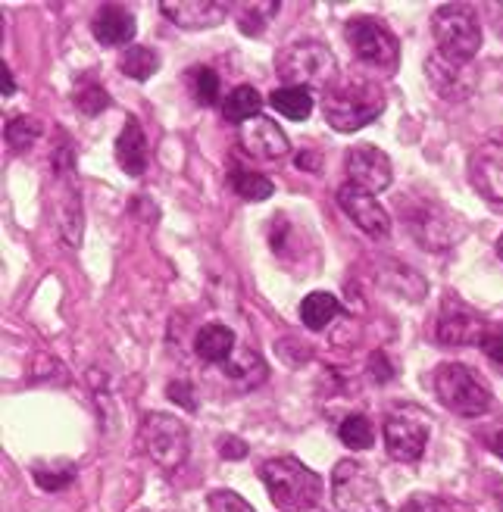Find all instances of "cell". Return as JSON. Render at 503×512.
Segmentation results:
<instances>
[{
	"label": "cell",
	"mask_w": 503,
	"mask_h": 512,
	"mask_svg": "<svg viewBox=\"0 0 503 512\" xmlns=\"http://www.w3.org/2000/svg\"><path fill=\"white\" fill-rule=\"evenodd\" d=\"M269 500L282 512H310L322 500V478L294 456H279L260 466Z\"/></svg>",
	"instance_id": "6da1fadb"
},
{
	"label": "cell",
	"mask_w": 503,
	"mask_h": 512,
	"mask_svg": "<svg viewBox=\"0 0 503 512\" xmlns=\"http://www.w3.org/2000/svg\"><path fill=\"white\" fill-rule=\"evenodd\" d=\"M275 72L291 88L304 91H332L338 79V63L329 44L322 41H297L279 50L275 57Z\"/></svg>",
	"instance_id": "7a4b0ae2"
},
{
	"label": "cell",
	"mask_w": 503,
	"mask_h": 512,
	"mask_svg": "<svg viewBox=\"0 0 503 512\" xmlns=\"http://www.w3.org/2000/svg\"><path fill=\"white\" fill-rule=\"evenodd\" d=\"M385 110V94L372 82H347L325 91L322 113L335 132H360Z\"/></svg>",
	"instance_id": "3957f363"
},
{
	"label": "cell",
	"mask_w": 503,
	"mask_h": 512,
	"mask_svg": "<svg viewBox=\"0 0 503 512\" xmlns=\"http://www.w3.org/2000/svg\"><path fill=\"white\" fill-rule=\"evenodd\" d=\"M432 35L438 54L454 63H472L482 47V25L472 7L466 4H444L432 16Z\"/></svg>",
	"instance_id": "277c9868"
},
{
	"label": "cell",
	"mask_w": 503,
	"mask_h": 512,
	"mask_svg": "<svg viewBox=\"0 0 503 512\" xmlns=\"http://www.w3.org/2000/svg\"><path fill=\"white\" fill-rule=\"evenodd\" d=\"M435 394L438 400L463 419L485 416L491 406V391L485 381L466 369L463 363H444L435 375Z\"/></svg>",
	"instance_id": "5b68a950"
},
{
	"label": "cell",
	"mask_w": 503,
	"mask_h": 512,
	"mask_svg": "<svg viewBox=\"0 0 503 512\" xmlns=\"http://www.w3.org/2000/svg\"><path fill=\"white\" fill-rule=\"evenodd\" d=\"M332 497L341 512H388V500L379 478L363 463L341 459L332 472Z\"/></svg>",
	"instance_id": "8992f818"
},
{
	"label": "cell",
	"mask_w": 503,
	"mask_h": 512,
	"mask_svg": "<svg viewBox=\"0 0 503 512\" xmlns=\"http://www.w3.org/2000/svg\"><path fill=\"white\" fill-rule=\"evenodd\" d=\"M138 438H141L144 453L154 459L160 469H166V472L179 469L188 459V450H191L188 425L182 419L169 416V413H150L141 422Z\"/></svg>",
	"instance_id": "52a82bcc"
},
{
	"label": "cell",
	"mask_w": 503,
	"mask_h": 512,
	"mask_svg": "<svg viewBox=\"0 0 503 512\" xmlns=\"http://www.w3.org/2000/svg\"><path fill=\"white\" fill-rule=\"evenodd\" d=\"M344 35L350 50L357 54L360 63L375 66L382 72H394L397 60H400V44L394 38V32L382 19H372V16H357L344 25Z\"/></svg>",
	"instance_id": "ba28073f"
},
{
	"label": "cell",
	"mask_w": 503,
	"mask_h": 512,
	"mask_svg": "<svg viewBox=\"0 0 503 512\" xmlns=\"http://www.w3.org/2000/svg\"><path fill=\"white\" fill-rule=\"evenodd\" d=\"M385 447L400 463H416L422 459L425 447L432 438V422L422 416L416 406H400L385 419Z\"/></svg>",
	"instance_id": "9c48e42d"
},
{
	"label": "cell",
	"mask_w": 503,
	"mask_h": 512,
	"mask_svg": "<svg viewBox=\"0 0 503 512\" xmlns=\"http://www.w3.org/2000/svg\"><path fill=\"white\" fill-rule=\"evenodd\" d=\"M491 325L466 306L457 297H447L438 316V341L447 347H463V344H479Z\"/></svg>",
	"instance_id": "30bf717a"
},
{
	"label": "cell",
	"mask_w": 503,
	"mask_h": 512,
	"mask_svg": "<svg viewBox=\"0 0 503 512\" xmlns=\"http://www.w3.org/2000/svg\"><path fill=\"white\" fill-rule=\"evenodd\" d=\"M338 203H341V210L354 219V225L363 228L369 238H388L391 235V216L382 203L375 200V194L357 188L354 182H347L338 188Z\"/></svg>",
	"instance_id": "8fae6325"
},
{
	"label": "cell",
	"mask_w": 503,
	"mask_h": 512,
	"mask_svg": "<svg viewBox=\"0 0 503 512\" xmlns=\"http://www.w3.org/2000/svg\"><path fill=\"white\" fill-rule=\"evenodd\" d=\"M469 182L485 200L503 203V138H488L469 157Z\"/></svg>",
	"instance_id": "7c38bea8"
},
{
	"label": "cell",
	"mask_w": 503,
	"mask_h": 512,
	"mask_svg": "<svg viewBox=\"0 0 503 512\" xmlns=\"http://www.w3.org/2000/svg\"><path fill=\"white\" fill-rule=\"evenodd\" d=\"M347 175L350 182H354L357 188L369 191V194H382L388 185H391V160L388 153L372 147V144H360L354 150H347Z\"/></svg>",
	"instance_id": "4fadbf2b"
},
{
	"label": "cell",
	"mask_w": 503,
	"mask_h": 512,
	"mask_svg": "<svg viewBox=\"0 0 503 512\" xmlns=\"http://www.w3.org/2000/svg\"><path fill=\"white\" fill-rule=\"evenodd\" d=\"M425 75H429L435 94L444 100H466L475 91V82H479V69L472 63H454L441 54H432L425 60Z\"/></svg>",
	"instance_id": "5bb4252c"
},
{
	"label": "cell",
	"mask_w": 503,
	"mask_h": 512,
	"mask_svg": "<svg viewBox=\"0 0 503 512\" xmlns=\"http://www.w3.org/2000/svg\"><path fill=\"white\" fill-rule=\"evenodd\" d=\"M238 141H241L244 153H250L254 160H282L291 150L288 135L279 128V122H272L269 116H257L247 125H241Z\"/></svg>",
	"instance_id": "9a60e30c"
},
{
	"label": "cell",
	"mask_w": 503,
	"mask_h": 512,
	"mask_svg": "<svg viewBox=\"0 0 503 512\" xmlns=\"http://www.w3.org/2000/svg\"><path fill=\"white\" fill-rule=\"evenodd\" d=\"M160 10L166 13L169 22L191 32L213 29V25H222L225 16H229V7L213 4V0H163Z\"/></svg>",
	"instance_id": "2e32d148"
},
{
	"label": "cell",
	"mask_w": 503,
	"mask_h": 512,
	"mask_svg": "<svg viewBox=\"0 0 503 512\" xmlns=\"http://www.w3.org/2000/svg\"><path fill=\"white\" fill-rule=\"evenodd\" d=\"M135 29H138L135 13L129 7H122V4H104L91 19V32L104 47L129 44L135 38Z\"/></svg>",
	"instance_id": "e0dca14e"
},
{
	"label": "cell",
	"mask_w": 503,
	"mask_h": 512,
	"mask_svg": "<svg viewBox=\"0 0 503 512\" xmlns=\"http://www.w3.org/2000/svg\"><path fill=\"white\" fill-rule=\"evenodd\" d=\"M116 160L122 166L125 175H144L147 163H150V147H147V135L135 116L125 119L122 135L116 138Z\"/></svg>",
	"instance_id": "ac0fdd59"
},
{
	"label": "cell",
	"mask_w": 503,
	"mask_h": 512,
	"mask_svg": "<svg viewBox=\"0 0 503 512\" xmlns=\"http://www.w3.org/2000/svg\"><path fill=\"white\" fill-rule=\"evenodd\" d=\"M266 375H269L266 363L260 360L254 350H247V347H241L235 356H229V363H225V378H229L238 391L260 388V384L266 381Z\"/></svg>",
	"instance_id": "d6986e66"
},
{
	"label": "cell",
	"mask_w": 503,
	"mask_h": 512,
	"mask_svg": "<svg viewBox=\"0 0 503 512\" xmlns=\"http://www.w3.org/2000/svg\"><path fill=\"white\" fill-rule=\"evenodd\" d=\"M194 350H197V356L204 363H225L235 353V335H232V328H225L219 322L204 325V328L197 331Z\"/></svg>",
	"instance_id": "ffe728a7"
},
{
	"label": "cell",
	"mask_w": 503,
	"mask_h": 512,
	"mask_svg": "<svg viewBox=\"0 0 503 512\" xmlns=\"http://www.w3.org/2000/svg\"><path fill=\"white\" fill-rule=\"evenodd\" d=\"M269 107H272L275 113H282L285 119H291V122H307L310 113H313V107H316V100H313V94L304 91V88H291V85H285V88H275V91L269 94Z\"/></svg>",
	"instance_id": "44dd1931"
},
{
	"label": "cell",
	"mask_w": 503,
	"mask_h": 512,
	"mask_svg": "<svg viewBox=\"0 0 503 512\" xmlns=\"http://www.w3.org/2000/svg\"><path fill=\"white\" fill-rule=\"evenodd\" d=\"M341 313V303L335 294H325V291H313L304 297V303H300V322H304L310 331H322L329 328Z\"/></svg>",
	"instance_id": "7402d4cb"
},
{
	"label": "cell",
	"mask_w": 503,
	"mask_h": 512,
	"mask_svg": "<svg viewBox=\"0 0 503 512\" xmlns=\"http://www.w3.org/2000/svg\"><path fill=\"white\" fill-rule=\"evenodd\" d=\"M263 110V97L257 88H250V85H238L229 91V97L222 100V116L235 122V125H247L250 119H257Z\"/></svg>",
	"instance_id": "603a6c76"
},
{
	"label": "cell",
	"mask_w": 503,
	"mask_h": 512,
	"mask_svg": "<svg viewBox=\"0 0 503 512\" xmlns=\"http://www.w3.org/2000/svg\"><path fill=\"white\" fill-rule=\"evenodd\" d=\"M229 188L241 197V200H250V203H260L266 197H272V182L266 175L254 172V169H244V166H232L229 169Z\"/></svg>",
	"instance_id": "cb8c5ba5"
},
{
	"label": "cell",
	"mask_w": 503,
	"mask_h": 512,
	"mask_svg": "<svg viewBox=\"0 0 503 512\" xmlns=\"http://www.w3.org/2000/svg\"><path fill=\"white\" fill-rule=\"evenodd\" d=\"M157 69H160V57L141 44H132L129 50H122V57H119V72L129 75L135 82H147Z\"/></svg>",
	"instance_id": "d4e9b609"
},
{
	"label": "cell",
	"mask_w": 503,
	"mask_h": 512,
	"mask_svg": "<svg viewBox=\"0 0 503 512\" xmlns=\"http://www.w3.org/2000/svg\"><path fill=\"white\" fill-rule=\"evenodd\" d=\"M72 100H75V107H79L85 116H97V113H104L110 107V94H107L104 85L94 79V75H85V79L75 85Z\"/></svg>",
	"instance_id": "484cf974"
},
{
	"label": "cell",
	"mask_w": 503,
	"mask_h": 512,
	"mask_svg": "<svg viewBox=\"0 0 503 512\" xmlns=\"http://www.w3.org/2000/svg\"><path fill=\"white\" fill-rule=\"evenodd\" d=\"M338 438L350 450H369L372 441H375V428H372V422L363 413H354V416H347L338 425Z\"/></svg>",
	"instance_id": "4316f807"
},
{
	"label": "cell",
	"mask_w": 503,
	"mask_h": 512,
	"mask_svg": "<svg viewBox=\"0 0 503 512\" xmlns=\"http://www.w3.org/2000/svg\"><path fill=\"white\" fill-rule=\"evenodd\" d=\"M75 475H79V469H75L72 463H66V459H60V463H38L35 466V481L41 484L44 491L69 488V484L75 481Z\"/></svg>",
	"instance_id": "83f0119b"
},
{
	"label": "cell",
	"mask_w": 503,
	"mask_h": 512,
	"mask_svg": "<svg viewBox=\"0 0 503 512\" xmlns=\"http://www.w3.org/2000/svg\"><path fill=\"white\" fill-rule=\"evenodd\" d=\"M41 135V125L38 119H29V116H13L7 122V144L10 150H29L35 144V138Z\"/></svg>",
	"instance_id": "f1b7e54d"
},
{
	"label": "cell",
	"mask_w": 503,
	"mask_h": 512,
	"mask_svg": "<svg viewBox=\"0 0 503 512\" xmlns=\"http://www.w3.org/2000/svg\"><path fill=\"white\" fill-rule=\"evenodd\" d=\"M191 94L197 104H204V107H213L216 100H219V75L210 69V66H200L191 72Z\"/></svg>",
	"instance_id": "f546056e"
},
{
	"label": "cell",
	"mask_w": 503,
	"mask_h": 512,
	"mask_svg": "<svg viewBox=\"0 0 503 512\" xmlns=\"http://www.w3.org/2000/svg\"><path fill=\"white\" fill-rule=\"evenodd\" d=\"M272 4H244L241 7V13H238V25H241V32L244 35H260L263 32V22L275 13H263V10H269Z\"/></svg>",
	"instance_id": "4dcf8cb0"
},
{
	"label": "cell",
	"mask_w": 503,
	"mask_h": 512,
	"mask_svg": "<svg viewBox=\"0 0 503 512\" xmlns=\"http://www.w3.org/2000/svg\"><path fill=\"white\" fill-rule=\"evenodd\" d=\"M207 503H210V512H257L235 491H213Z\"/></svg>",
	"instance_id": "1f68e13d"
},
{
	"label": "cell",
	"mask_w": 503,
	"mask_h": 512,
	"mask_svg": "<svg viewBox=\"0 0 503 512\" xmlns=\"http://www.w3.org/2000/svg\"><path fill=\"white\" fill-rule=\"evenodd\" d=\"M479 347L485 350V356L494 363L497 372H503V328H488L485 331V338L479 341Z\"/></svg>",
	"instance_id": "d6a6232c"
},
{
	"label": "cell",
	"mask_w": 503,
	"mask_h": 512,
	"mask_svg": "<svg viewBox=\"0 0 503 512\" xmlns=\"http://www.w3.org/2000/svg\"><path fill=\"white\" fill-rule=\"evenodd\" d=\"M400 512H454V506L444 503L441 497H429V494H416L410 497L404 506H400Z\"/></svg>",
	"instance_id": "836d02e7"
},
{
	"label": "cell",
	"mask_w": 503,
	"mask_h": 512,
	"mask_svg": "<svg viewBox=\"0 0 503 512\" xmlns=\"http://www.w3.org/2000/svg\"><path fill=\"white\" fill-rule=\"evenodd\" d=\"M369 375H372V381H379V384H385V381L394 378V369H391L388 356L382 350L369 356Z\"/></svg>",
	"instance_id": "e575fe53"
},
{
	"label": "cell",
	"mask_w": 503,
	"mask_h": 512,
	"mask_svg": "<svg viewBox=\"0 0 503 512\" xmlns=\"http://www.w3.org/2000/svg\"><path fill=\"white\" fill-rule=\"evenodd\" d=\"M194 388H191V384L188 381H172L169 384V400H175V403H182L185 409H188V413H194V409H197V403H194V394H191Z\"/></svg>",
	"instance_id": "d590c367"
},
{
	"label": "cell",
	"mask_w": 503,
	"mask_h": 512,
	"mask_svg": "<svg viewBox=\"0 0 503 512\" xmlns=\"http://www.w3.org/2000/svg\"><path fill=\"white\" fill-rule=\"evenodd\" d=\"M219 453H222L225 459H241V456L247 453V447H244L238 438H229V441H225V444L219 447Z\"/></svg>",
	"instance_id": "8d00e7d4"
},
{
	"label": "cell",
	"mask_w": 503,
	"mask_h": 512,
	"mask_svg": "<svg viewBox=\"0 0 503 512\" xmlns=\"http://www.w3.org/2000/svg\"><path fill=\"white\" fill-rule=\"evenodd\" d=\"M0 85H4V88H0V91H4V97H10V94L16 91L13 72H10V66H7V63H4V75H0Z\"/></svg>",
	"instance_id": "74e56055"
},
{
	"label": "cell",
	"mask_w": 503,
	"mask_h": 512,
	"mask_svg": "<svg viewBox=\"0 0 503 512\" xmlns=\"http://www.w3.org/2000/svg\"><path fill=\"white\" fill-rule=\"evenodd\" d=\"M488 447H491L497 456H503V431H491V434H488Z\"/></svg>",
	"instance_id": "f35d334b"
},
{
	"label": "cell",
	"mask_w": 503,
	"mask_h": 512,
	"mask_svg": "<svg viewBox=\"0 0 503 512\" xmlns=\"http://www.w3.org/2000/svg\"><path fill=\"white\" fill-rule=\"evenodd\" d=\"M494 29L503 35V4H500V7H497V13H494Z\"/></svg>",
	"instance_id": "ab89813d"
},
{
	"label": "cell",
	"mask_w": 503,
	"mask_h": 512,
	"mask_svg": "<svg viewBox=\"0 0 503 512\" xmlns=\"http://www.w3.org/2000/svg\"><path fill=\"white\" fill-rule=\"evenodd\" d=\"M497 256H500V260H503V235L497 238Z\"/></svg>",
	"instance_id": "60d3db41"
},
{
	"label": "cell",
	"mask_w": 503,
	"mask_h": 512,
	"mask_svg": "<svg viewBox=\"0 0 503 512\" xmlns=\"http://www.w3.org/2000/svg\"><path fill=\"white\" fill-rule=\"evenodd\" d=\"M310 512H322V509H319V506H316V509H310Z\"/></svg>",
	"instance_id": "b9f144b4"
}]
</instances>
